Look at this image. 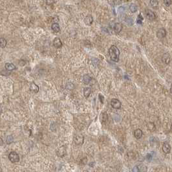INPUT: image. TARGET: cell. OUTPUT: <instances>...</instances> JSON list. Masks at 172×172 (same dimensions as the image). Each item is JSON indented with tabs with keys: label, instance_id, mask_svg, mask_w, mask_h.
<instances>
[{
	"label": "cell",
	"instance_id": "obj_25",
	"mask_svg": "<svg viewBox=\"0 0 172 172\" xmlns=\"http://www.w3.org/2000/svg\"><path fill=\"white\" fill-rule=\"evenodd\" d=\"M148 127L149 130H150L151 131H153L154 130H155V124L152 122L149 123L148 125Z\"/></svg>",
	"mask_w": 172,
	"mask_h": 172
},
{
	"label": "cell",
	"instance_id": "obj_18",
	"mask_svg": "<svg viewBox=\"0 0 172 172\" xmlns=\"http://www.w3.org/2000/svg\"><path fill=\"white\" fill-rule=\"evenodd\" d=\"M57 154L58 157H64L65 154V148H64V146H62L61 148H60L57 151Z\"/></svg>",
	"mask_w": 172,
	"mask_h": 172
},
{
	"label": "cell",
	"instance_id": "obj_12",
	"mask_svg": "<svg viewBox=\"0 0 172 172\" xmlns=\"http://www.w3.org/2000/svg\"><path fill=\"white\" fill-rule=\"evenodd\" d=\"M108 118V115L106 112H102L100 115V120L102 123L106 122Z\"/></svg>",
	"mask_w": 172,
	"mask_h": 172
},
{
	"label": "cell",
	"instance_id": "obj_33",
	"mask_svg": "<svg viewBox=\"0 0 172 172\" xmlns=\"http://www.w3.org/2000/svg\"><path fill=\"white\" fill-rule=\"evenodd\" d=\"M118 11L121 13V12H122V13L123 12H124L125 11V9H124V7H120L119 9H118Z\"/></svg>",
	"mask_w": 172,
	"mask_h": 172
},
{
	"label": "cell",
	"instance_id": "obj_2",
	"mask_svg": "<svg viewBox=\"0 0 172 172\" xmlns=\"http://www.w3.org/2000/svg\"><path fill=\"white\" fill-rule=\"evenodd\" d=\"M9 158L10 161L12 163H18L19 161V156L18 153H16V151L10 152L9 155Z\"/></svg>",
	"mask_w": 172,
	"mask_h": 172
},
{
	"label": "cell",
	"instance_id": "obj_37",
	"mask_svg": "<svg viewBox=\"0 0 172 172\" xmlns=\"http://www.w3.org/2000/svg\"><path fill=\"white\" fill-rule=\"evenodd\" d=\"M2 113V108H1V107L0 106V114H1Z\"/></svg>",
	"mask_w": 172,
	"mask_h": 172
},
{
	"label": "cell",
	"instance_id": "obj_11",
	"mask_svg": "<svg viewBox=\"0 0 172 172\" xmlns=\"http://www.w3.org/2000/svg\"><path fill=\"white\" fill-rule=\"evenodd\" d=\"M163 151L166 154L169 153L171 151V146L167 142H164L163 146Z\"/></svg>",
	"mask_w": 172,
	"mask_h": 172
},
{
	"label": "cell",
	"instance_id": "obj_9",
	"mask_svg": "<svg viewBox=\"0 0 172 172\" xmlns=\"http://www.w3.org/2000/svg\"><path fill=\"white\" fill-rule=\"evenodd\" d=\"M93 22V18L91 15H87V16L84 18V23L86 25L90 26Z\"/></svg>",
	"mask_w": 172,
	"mask_h": 172
},
{
	"label": "cell",
	"instance_id": "obj_3",
	"mask_svg": "<svg viewBox=\"0 0 172 172\" xmlns=\"http://www.w3.org/2000/svg\"><path fill=\"white\" fill-rule=\"evenodd\" d=\"M84 140V137L82 135H76L74 137V142L76 145H82Z\"/></svg>",
	"mask_w": 172,
	"mask_h": 172
},
{
	"label": "cell",
	"instance_id": "obj_21",
	"mask_svg": "<svg viewBox=\"0 0 172 172\" xmlns=\"http://www.w3.org/2000/svg\"><path fill=\"white\" fill-rule=\"evenodd\" d=\"M150 5L153 9H157L158 6V1H155V0H153V1H150Z\"/></svg>",
	"mask_w": 172,
	"mask_h": 172
},
{
	"label": "cell",
	"instance_id": "obj_26",
	"mask_svg": "<svg viewBox=\"0 0 172 172\" xmlns=\"http://www.w3.org/2000/svg\"><path fill=\"white\" fill-rule=\"evenodd\" d=\"M109 3H110L111 5L113 6V5H120L122 3V1H108Z\"/></svg>",
	"mask_w": 172,
	"mask_h": 172
},
{
	"label": "cell",
	"instance_id": "obj_7",
	"mask_svg": "<svg viewBox=\"0 0 172 172\" xmlns=\"http://www.w3.org/2000/svg\"><path fill=\"white\" fill-rule=\"evenodd\" d=\"M122 26L120 23H115L113 25V30L115 33H120L122 31Z\"/></svg>",
	"mask_w": 172,
	"mask_h": 172
},
{
	"label": "cell",
	"instance_id": "obj_8",
	"mask_svg": "<svg viewBox=\"0 0 172 172\" xmlns=\"http://www.w3.org/2000/svg\"><path fill=\"white\" fill-rule=\"evenodd\" d=\"M62 45H63L62 42L59 38L56 37L53 40V45L54 46V47H56L57 49H59V48H61L62 47Z\"/></svg>",
	"mask_w": 172,
	"mask_h": 172
},
{
	"label": "cell",
	"instance_id": "obj_29",
	"mask_svg": "<svg viewBox=\"0 0 172 172\" xmlns=\"http://www.w3.org/2000/svg\"><path fill=\"white\" fill-rule=\"evenodd\" d=\"M139 172H146V167L145 166H141L140 167H139Z\"/></svg>",
	"mask_w": 172,
	"mask_h": 172
},
{
	"label": "cell",
	"instance_id": "obj_17",
	"mask_svg": "<svg viewBox=\"0 0 172 172\" xmlns=\"http://www.w3.org/2000/svg\"><path fill=\"white\" fill-rule=\"evenodd\" d=\"M5 67L8 71H13L14 69H16L15 65L11 63H6L5 65Z\"/></svg>",
	"mask_w": 172,
	"mask_h": 172
},
{
	"label": "cell",
	"instance_id": "obj_31",
	"mask_svg": "<svg viewBox=\"0 0 172 172\" xmlns=\"http://www.w3.org/2000/svg\"><path fill=\"white\" fill-rule=\"evenodd\" d=\"M98 97H99V99L100 100V102H101L102 104H104V96H103L102 94H98Z\"/></svg>",
	"mask_w": 172,
	"mask_h": 172
},
{
	"label": "cell",
	"instance_id": "obj_23",
	"mask_svg": "<svg viewBox=\"0 0 172 172\" xmlns=\"http://www.w3.org/2000/svg\"><path fill=\"white\" fill-rule=\"evenodd\" d=\"M130 10L131 12H137V6L134 3H132L131 4L130 6Z\"/></svg>",
	"mask_w": 172,
	"mask_h": 172
},
{
	"label": "cell",
	"instance_id": "obj_5",
	"mask_svg": "<svg viewBox=\"0 0 172 172\" xmlns=\"http://www.w3.org/2000/svg\"><path fill=\"white\" fill-rule=\"evenodd\" d=\"M111 105L114 109H120L121 107V102L116 98H113L111 101Z\"/></svg>",
	"mask_w": 172,
	"mask_h": 172
},
{
	"label": "cell",
	"instance_id": "obj_22",
	"mask_svg": "<svg viewBox=\"0 0 172 172\" xmlns=\"http://www.w3.org/2000/svg\"><path fill=\"white\" fill-rule=\"evenodd\" d=\"M13 140H14V138L12 135H8L6 137V142L7 144H11L12 142H13Z\"/></svg>",
	"mask_w": 172,
	"mask_h": 172
},
{
	"label": "cell",
	"instance_id": "obj_1",
	"mask_svg": "<svg viewBox=\"0 0 172 172\" xmlns=\"http://www.w3.org/2000/svg\"><path fill=\"white\" fill-rule=\"evenodd\" d=\"M109 54L112 61L118 62L120 56V51L118 47L115 45H112L109 49Z\"/></svg>",
	"mask_w": 172,
	"mask_h": 172
},
{
	"label": "cell",
	"instance_id": "obj_16",
	"mask_svg": "<svg viewBox=\"0 0 172 172\" xmlns=\"http://www.w3.org/2000/svg\"><path fill=\"white\" fill-rule=\"evenodd\" d=\"M91 93V87H85L84 89V95L85 98H88Z\"/></svg>",
	"mask_w": 172,
	"mask_h": 172
},
{
	"label": "cell",
	"instance_id": "obj_30",
	"mask_svg": "<svg viewBox=\"0 0 172 172\" xmlns=\"http://www.w3.org/2000/svg\"><path fill=\"white\" fill-rule=\"evenodd\" d=\"M164 3L166 7H169L171 4H172V1H168V0H164Z\"/></svg>",
	"mask_w": 172,
	"mask_h": 172
},
{
	"label": "cell",
	"instance_id": "obj_27",
	"mask_svg": "<svg viewBox=\"0 0 172 172\" xmlns=\"http://www.w3.org/2000/svg\"><path fill=\"white\" fill-rule=\"evenodd\" d=\"M146 159L148 160V162H151V160H152V159H153V156H152V155L150 154V153H148V154L146 155Z\"/></svg>",
	"mask_w": 172,
	"mask_h": 172
},
{
	"label": "cell",
	"instance_id": "obj_32",
	"mask_svg": "<svg viewBox=\"0 0 172 172\" xmlns=\"http://www.w3.org/2000/svg\"><path fill=\"white\" fill-rule=\"evenodd\" d=\"M139 172V166H135L134 167H133L132 169V172Z\"/></svg>",
	"mask_w": 172,
	"mask_h": 172
},
{
	"label": "cell",
	"instance_id": "obj_24",
	"mask_svg": "<svg viewBox=\"0 0 172 172\" xmlns=\"http://www.w3.org/2000/svg\"><path fill=\"white\" fill-rule=\"evenodd\" d=\"M142 21H143V17L142 16L141 14L140 13L139 14V16L137 17V23L138 24H140V25H141L142 23Z\"/></svg>",
	"mask_w": 172,
	"mask_h": 172
},
{
	"label": "cell",
	"instance_id": "obj_10",
	"mask_svg": "<svg viewBox=\"0 0 172 172\" xmlns=\"http://www.w3.org/2000/svg\"><path fill=\"white\" fill-rule=\"evenodd\" d=\"M30 91L33 93H37L39 91V87L34 82H32L30 85Z\"/></svg>",
	"mask_w": 172,
	"mask_h": 172
},
{
	"label": "cell",
	"instance_id": "obj_35",
	"mask_svg": "<svg viewBox=\"0 0 172 172\" xmlns=\"http://www.w3.org/2000/svg\"><path fill=\"white\" fill-rule=\"evenodd\" d=\"M3 140L1 138H0V146H3Z\"/></svg>",
	"mask_w": 172,
	"mask_h": 172
},
{
	"label": "cell",
	"instance_id": "obj_28",
	"mask_svg": "<svg viewBox=\"0 0 172 172\" xmlns=\"http://www.w3.org/2000/svg\"><path fill=\"white\" fill-rule=\"evenodd\" d=\"M126 21L130 25H131L133 24V19L131 18V17H127V18H126Z\"/></svg>",
	"mask_w": 172,
	"mask_h": 172
},
{
	"label": "cell",
	"instance_id": "obj_36",
	"mask_svg": "<svg viewBox=\"0 0 172 172\" xmlns=\"http://www.w3.org/2000/svg\"><path fill=\"white\" fill-rule=\"evenodd\" d=\"M94 164V163H91L89 164V166H91V167H93V164Z\"/></svg>",
	"mask_w": 172,
	"mask_h": 172
},
{
	"label": "cell",
	"instance_id": "obj_19",
	"mask_svg": "<svg viewBox=\"0 0 172 172\" xmlns=\"http://www.w3.org/2000/svg\"><path fill=\"white\" fill-rule=\"evenodd\" d=\"M51 28L52 30L55 33H58L60 31V25L57 23H54L52 24L51 25Z\"/></svg>",
	"mask_w": 172,
	"mask_h": 172
},
{
	"label": "cell",
	"instance_id": "obj_6",
	"mask_svg": "<svg viewBox=\"0 0 172 172\" xmlns=\"http://www.w3.org/2000/svg\"><path fill=\"white\" fill-rule=\"evenodd\" d=\"M166 36V31L164 28H160L157 32V38H165Z\"/></svg>",
	"mask_w": 172,
	"mask_h": 172
},
{
	"label": "cell",
	"instance_id": "obj_4",
	"mask_svg": "<svg viewBox=\"0 0 172 172\" xmlns=\"http://www.w3.org/2000/svg\"><path fill=\"white\" fill-rule=\"evenodd\" d=\"M145 13H146V18H147L148 19H149V20L153 21V20H154V19H155L156 18L155 14L152 10H151L146 9V10H145Z\"/></svg>",
	"mask_w": 172,
	"mask_h": 172
},
{
	"label": "cell",
	"instance_id": "obj_20",
	"mask_svg": "<svg viewBox=\"0 0 172 172\" xmlns=\"http://www.w3.org/2000/svg\"><path fill=\"white\" fill-rule=\"evenodd\" d=\"M7 40L5 38H0V47L1 48H5L7 45Z\"/></svg>",
	"mask_w": 172,
	"mask_h": 172
},
{
	"label": "cell",
	"instance_id": "obj_14",
	"mask_svg": "<svg viewBox=\"0 0 172 172\" xmlns=\"http://www.w3.org/2000/svg\"><path fill=\"white\" fill-rule=\"evenodd\" d=\"M91 80H92L91 76L88 74H86L83 76V82L85 84H89L90 82L91 81Z\"/></svg>",
	"mask_w": 172,
	"mask_h": 172
},
{
	"label": "cell",
	"instance_id": "obj_34",
	"mask_svg": "<svg viewBox=\"0 0 172 172\" xmlns=\"http://www.w3.org/2000/svg\"><path fill=\"white\" fill-rule=\"evenodd\" d=\"M56 2V1H46V3H47L48 5H49V4H52V3H55Z\"/></svg>",
	"mask_w": 172,
	"mask_h": 172
},
{
	"label": "cell",
	"instance_id": "obj_15",
	"mask_svg": "<svg viewBox=\"0 0 172 172\" xmlns=\"http://www.w3.org/2000/svg\"><path fill=\"white\" fill-rule=\"evenodd\" d=\"M163 62L166 64H169L170 61V54L168 53H165L164 54L163 56Z\"/></svg>",
	"mask_w": 172,
	"mask_h": 172
},
{
	"label": "cell",
	"instance_id": "obj_13",
	"mask_svg": "<svg viewBox=\"0 0 172 172\" xmlns=\"http://www.w3.org/2000/svg\"><path fill=\"white\" fill-rule=\"evenodd\" d=\"M142 131L140 129H137L134 131V136L137 139H140L142 137Z\"/></svg>",
	"mask_w": 172,
	"mask_h": 172
}]
</instances>
